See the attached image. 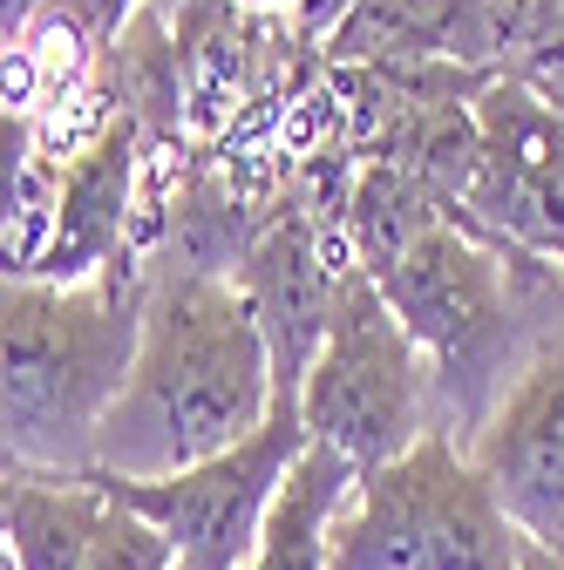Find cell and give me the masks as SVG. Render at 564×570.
<instances>
[{"instance_id":"1","label":"cell","mask_w":564,"mask_h":570,"mask_svg":"<svg viewBox=\"0 0 564 570\" xmlns=\"http://www.w3.org/2000/svg\"><path fill=\"white\" fill-rule=\"evenodd\" d=\"M279 407L272 346L232 272L171 265L150 278L144 346L123 401L96 435V469L123 482H164L252 442Z\"/></svg>"},{"instance_id":"2","label":"cell","mask_w":564,"mask_h":570,"mask_svg":"<svg viewBox=\"0 0 564 570\" xmlns=\"http://www.w3.org/2000/svg\"><path fill=\"white\" fill-rule=\"evenodd\" d=\"M150 278L136 265H109L82 285L8 278L0 299V442L8 469L35 475H89L96 435L129 387L144 346Z\"/></svg>"},{"instance_id":"3","label":"cell","mask_w":564,"mask_h":570,"mask_svg":"<svg viewBox=\"0 0 564 570\" xmlns=\"http://www.w3.org/2000/svg\"><path fill=\"white\" fill-rule=\"evenodd\" d=\"M531 537L489 495L483 469L443 428L381 475H361L340 517L333 570H524Z\"/></svg>"},{"instance_id":"4","label":"cell","mask_w":564,"mask_h":570,"mask_svg":"<svg viewBox=\"0 0 564 570\" xmlns=\"http://www.w3.org/2000/svg\"><path fill=\"white\" fill-rule=\"evenodd\" d=\"M307 435L333 455H347L361 475H381L401 462L429 428V367H421L415 333L395 320L381 285L354 265L340 285V306L327 326V346L300 387Z\"/></svg>"},{"instance_id":"5","label":"cell","mask_w":564,"mask_h":570,"mask_svg":"<svg viewBox=\"0 0 564 570\" xmlns=\"http://www.w3.org/2000/svg\"><path fill=\"white\" fill-rule=\"evenodd\" d=\"M381 299L415 333V346L443 367V387L456 394V414L476 428L489 421L483 394H504V346H510V285L489 238H476L463 218H443L401 265H388Z\"/></svg>"},{"instance_id":"6","label":"cell","mask_w":564,"mask_h":570,"mask_svg":"<svg viewBox=\"0 0 564 570\" xmlns=\"http://www.w3.org/2000/svg\"><path fill=\"white\" fill-rule=\"evenodd\" d=\"M307 421H300V401H279L272 421L259 428L252 442L211 455L184 475H164V482H123V475H103L89 469V482L109 495V503L150 517L171 543H177V563L184 570H245L252 550H259V530L286 489L293 462L307 455Z\"/></svg>"},{"instance_id":"7","label":"cell","mask_w":564,"mask_h":570,"mask_svg":"<svg viewBox=\"0 0 564 570\" xmlns=\"http://www.w3.org/2000/svg\"><path fill=\"white\" fill-rule=\"evenodd\" d=\"M456 218L497 252L564 272V109L531 76H489L476 96V184Z\"/></svg>"},{"instance_id":"8","label":"cell","mask_w":564,"mask_h":570,"mask_svg":"<svg viewBox=\"0 0 564 570\" xmlns=\"http://www.w3.org/2000/svg\"><path fill=\"white\" fill-rule=\"evenodd\" d=\"M469 462L537 550H564V333H551L489 401Z\"/></svg>"},{"instance_id":"9","label":"cell","mask_w":564,"mask_h":570,"mask_svg":"<svg viewBox=\"0 0 564 570\" xmlns=\"http://www.w3.org/2000/svg\"><path fill=\"white\" fill-rule=\"evenodd\" d=\"M354 272V258L333 252L327 225L313 210H286L272 218L245 252H239V285L259 313V333L272 346V381H279V401H300L320 346H327V326H333V306H340V285Z\"/></svg>"},{"instance_id":"10","label":"cell","mask_w":564,"mask_h":570,"mask_svg":"<svg viewBox=\"0 0 564 570\" xmlns=\"http://www.w3.org/2000/svg\"><path fill=\"white\" fill-rule=\"evenodd\" d=\"M144 150V122L136 116H109L76 157L61 164V190H55V232L48 252L35 258L28 278L48 285H82L109 265H129V184H136V157Z\"/></svg>"},{"instance_id":"11","label":"cell","mask_w":564,"mask_h":570,"mask_svg":"<svg viewBox=\"0 0 564 570\" xmlns=\"http://www.w3.org/2000/svg\"><path fill=\"white\" fill-rule=\"evenodd\" d=\"M333 68H476L489 76V0H347Z\"/></svg>"},{"instance_id":"12","label":"cell","mask_w":564,"mask_h":570,"mask_svg":"<svg viewBox=\"0 0 564 570\" xmlns=\"http://www.w3.org/2000/svg\"><path fill=\"white\" fill-rule=\"evenodd\" d=\"M109 517V495L89 475H35L8 469L0 489V530H8V570H82Z\"/></svg>"},{"instance_id":"13","label":"cell","mask_w":564,"mask_h":570,"mask_svg":"<svg viewBox=\"0 0 564 570\" xmlns=\"http://www.w3.org/2000/svg\"><path fill=\"white\" fill-rule=\"evenodd\" d=\"M354 495H361V469L320 442H307V455L293 462L286 489H279L245 570H333L340 517L354 510Z\"/></svg>"},{"instance_id":"14","label":"cell","mask_w":564,"mask_h":570,"mask_svg":"<svg viewBox=\"0 0 564 570\" xmlns=\"http://www.w3.org/2000/svg\"><path fill=\"white\" fill-rule=\"evenodd\" d=\"M443 218H456V210L395 164H361L354 184H347V218H340V245L354 252V265L368 278H381L388 265H401L421 238H429Z\"/></svg>"},{"instance_id":"15","label":"cell","mask_w":564,"mask_h":570,"mask_svg":"<svg viewBox=\"0 0 564 570\" xmlns=\"http://www.w3.org/2000/svg\"><path fill=\"white\" fill-rule=\"evenodd\" d=\"M82 570H184V563H177V543H171L150 517L109 503L103 537H96V550H89Z\"/></svg>"},{"instance_id":"16","label":"cell","mask_w":564,"mask_h":570,"mask_svg":"<svg viewBox=\"0 0 564 570\" xmlns=\"http://www.w3.org/2000/svg\"><path fill=\"white\" fill-rule=\"evenodd\" d=\"M239 14H307L313 0H232Z\"/></svg>"},{"instance_id":"17","label":"cell","mask_w":564,"mask_h":570,"mask_svg":"<svg viewBox=\"0 0 564 570\" xmlns=\"http://www.w3.org/2000/svg\"><path fill=\"white\" fill-rule=\"evenodd\" d=\"M524 570H564V550H537V543H531V563H524Z\"/></svg>"},{"instance_id":"18","label":"cell","mask_w":564,"mask_h":570,"mask_svg":"<svg viewBox=\"0 0 564 570\" xmlns=\"http://www.w3.org/2000/svg\"><path fill=\"white\" fill-rule=\"evenodd\" d=\"M544 89H551V102L564 109V68H557V76H544Z\"/></svg>"}]
</instances>
